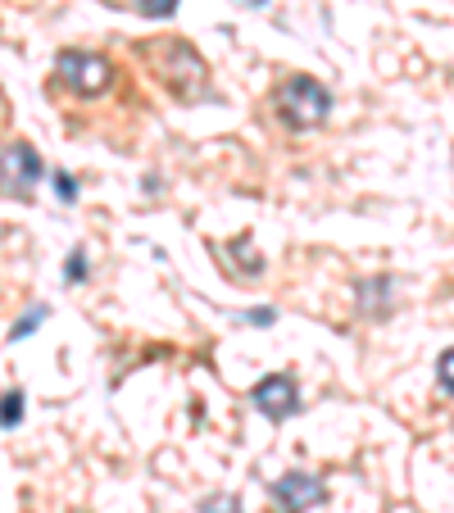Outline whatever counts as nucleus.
I'll return each instance as SVG.
<instances>
[{
  "label": "nucleus",
  "instance_id": "1",
  "mask_svg": "<svg viewBox=\"0 0 454 513\" xmlns=\"http://www.w3.org/2000/svg\"><path fill=\"white\" fill-rule=\"evenodd\" d=\"M150 60H159L155 78L164 82L178 100H200L209 96V69L187 41H164V46H150Z\"/></svg>",
  "mask_w": 454,
  "mask_h": 513
},
{
  "label": "nucleus",
  "instance_id": "2",
  "mask_svg": "<svg viewBox=\"0 0 454 513\" xmlns=\"http://www.w3.org/2000/svg\"><path fill=\"white\" fill-rule=\"evenodd\" d=\"M277 114H282V123L296 132L318 128V123L332 114V91H327L318 78H309V73H296V78H287L277 87Z\"/></svg>",
  "mask_w": 454,
  "mask_h": 513
},
{
  "label": "nucleus",
  "instance_id": "3",
  "mask_svg": "<svg viewBox=\"0 0 454 513\" xmlns=\"http://www.w3.org/2000/svg\"><path fill=\"white\" fill-rule=\"evenodd\" d=\"M55 73L78 96H105L114 87V64L105 55H91V50H60L55 55Z\"/></svg>",
  "mask_w": 454,
  "mask_h": 513
},
{
  "label": "nucleus",
  "instance_id": "4",
  "mask_svg": "<svg viewBox=\"0 0 454 513\" xmlns=\"http://www.w3.org/2000/svg\"><path fill=\"white\" fill-rule=\"evenodd\" d=\"M41 182V155L28 141L0 150V191L5 196H32V187Z\"/></svg>",
  "mask_w": 454,
  "mask_h": 513
},
{
  "label": "nucleus",
  "instance_id": "5",
  "mask_svg": "<svg viewBox=\"0 0 454 513\" xmlns=\"http://www.w3.org/2000/svg\"><path fill=\"white\" fill-rule=\"evenodd\" d=\"M277 513H309L318 504H327V486L318 473H282L273 482Z\"/></svg>",
  "mask_w": 454,
  "mask_h": 513
},
{
  "label": "nucleus",
  "instance_id": "6",
  "mask_svg": "<svg viewBox=\"0 0 454 513\" xmlns=\"http://www.w3.org/2000/svg\"><path fill=\"white\" fill-rule=\"evenodd\" d=\"M250 400H255V409L264 418H273V423H282V418H296L300 414V386L291 373H273L264 377V382L250 391Z\"/></svg>",
  "mask_w": 454,
  "mask_h": 513
},
{
  "label": "nucleus",
  "instance_id": "7",
  "mask_svg": "<svg viewBox=\"0 0 454 513\" xmlns=\"http://www.w3.org/2000/svg\"><path fill=\"white\" fill-rule=\"evenodd\" d=\"M23 418V391H10L0 400V427H14Z\"/></svg>",
  "mask_w": 454,
  "mask_h": 513
},
{
  "label": "nucleus",
  "instance_id": "8",
  "mask_svg": "<svg viewBox=\"0 0 454 513\" xmlns=\"http://www.w3.org/2000/svg\"><path fill=\"white\" fill-rule=\"evenodd\" d=\"M436 382H441L445 395H454V350H445V355L436 359Z\"/></svg>",
  "mask_w": 454,
  "mask_h": 513
},
{
  "label": "nucleus",
  "instance_id": "9",
  "mask_svg": "<svg viewBox=\"0 0 454 513\" xmlns=\"http://www.w3.org/2000/svg\"><path fill=\"white\" fill-rule=\"evenodd\" d=\"M200 513H241V500L237 495H209V500L200 504Z\"/></svg>",
  "mask_w": 454,
  "mask_h": 513
},
{
  "label": "nucleus",
  "instance_id": "10",
  "mask_svg": "<svg viewBox=\"0 0 454 513\" xmlns=\"http://www.w3.org/2000/svg\"><path fill=\"white\" fill-rule=\"evenodd\" d=\"M137 10L146 14V19H168V14L178 10V0H137Z\"/></svg>",
  "mask_w": 454,
  "mask_h": 513
},
{
  "label": "nucleus",
  "instance_id": "11",
  "mask_svg": "<svg viewBox=\"0 0 454 513\" xmlns=\"http://www.w3.org/2000/svg\"><path fill=\"white\" fill-rule=\"evenodd\" d=\"M55 191H60V200H78V182L69 173H55Z\"/></svg>",
  "mask_w": 454,
  "mask_h": 513
},
{
  "label": "nucleus",
  "instance_id": "12",
  "mask_svg": "<svg viewBox=\"0 0 454 513\" xmlns=\"http://www.w3.org/2000/svg\"><path fill=\"white\" fill-rule=\"evenodd\" d=\"M82 277H87V255H82V250H73V255H69V282H82Z\"/></svg>",
  "mask_w": 454,
  "mask_h": 513
},
{
  "label": "nucleus",
  "instance_id": "13",
  "mask_svg": "<svg viewBox=\"0 0 454 513\" xmlns=\"http://www.w3.org/2000/svg\"><path fill=\"white\" fill-rule=\"evenodd\" d=\"M41 314H46V309H32V314H28V318H23V323H19V327H14V341H19V336H28V332H32V327H37V323H41Z\"/></svg>",
  "mask_w": 454,
  "mask_h": 513
},
{
  "label": "nucleus",
  "instance_id": "14",
  "mask_svg": "<svg viewBox=\"0 0 454 513\" xmlns=\"http://www.w3.org/2000/svg\"><path fill=\"white\" fill-rule=\"evenodd\" d=\"M273 318H277V309H250V314H246V323H273Z\"/></svg>",
  "mask_w": 454,
  "mask_h": 513
}]
</instances>
